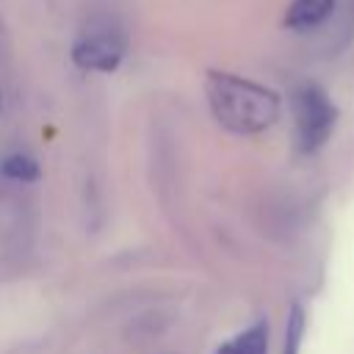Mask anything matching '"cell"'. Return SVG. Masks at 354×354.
<instances>
[{"label": "cell", "mask_w": 354, "mask_h": 354, "mask_svg": "<svg viewBox=\"0 0 354 354\" xmlns=\"http://www.w3.org/2000/svg\"><path fill=\"white\" fill-rule=\"evenodd\" d=\"M205 91L213 116L218 119L221 127L232 133L241 136L263 133L279 119V97L271 88L246 80L241 75L210 72Z\"/></svg>", "instance_id": "1"}, {"label": "cell", "mask_w": 354, "mask_h": 354, "mask_svg": "<svg viewBox=\"0 0 354 354\" xmlns=\"http://www.w3.org/2000/svg\"><path fill=\"white\" fill-rule=\"evenodd\" d=\"M127 50V33L113 17H94L72 44V61L86 72H113Z\"/></svg>", "instance_id": "2"}, {"label": "cell", "mask_w": 354, "mask_h": 354, "mask_svg": "<svg viewBox=\"0 0 354 354\" xmlns=\"http://www.w3.org/2000/svg\"><path fill=\"white\" fill-rule=\"evenodd\" d=\"M293 116H296V147L299 152L310 155L321 149L332 136V127L337 122V108L321 86L304 83L293 94Z\"/></svg>", "instance_id": "3"}, {"label": "cell", "mask_w": 354, "mask_h": 354, "mask_svg": "<svg viewBox=\"0 0 354 354\" xmlns=\"http://www.w3.org/2000/svg\"><path fill=\"white\" fill-rule=\"evenodd\" d=\"M332 8H335V0H293L285 14V28L299 30V33L313 30L329 19Z\"/></svg>", "instance_id": "4"}, {"label": "cell", "mask_w": 354, "mask_h": 354, "mask_svg": "<svg viewBox=\"0 0 354 354\" xmlns=\"http://www.w3.org/2000/svg\"><path fill=\"white\" fill-rule=\"evenodd\" d=\"M216 354H268V326L254 324L238 337L227 340Z\"/></svg>", "instance_id": "5"}, {"label": "cell", "mask_w": 354, "mask_h": 354, "mask_svg": "<svg viewBox=\"0 0 354 354\" xmlns=\"http://www.w3.org/2000/svg\"><path fill=\"white\" fill-rule=\"evenodd\" d=\"M3 174L8 180H36L39 166L28 155H11V158L3 160Z\"/></svg>", "instance_id": "6"}, {"label": "cell", "mask_w": 354, "mask_h": 354, "mask_svg": "<svg viewBox=\"0 0 354 354\" xmlns=\"http://www.w3.org/2000/svg\"><path fill=\"white\" fill-rule=\"evenodd\" d=\"M301 324H304L301 307H293V313H290V324H288V343H285V354H296L299 340H301Z\"/></svg>", "instance_id": "7"}]
</instances>
